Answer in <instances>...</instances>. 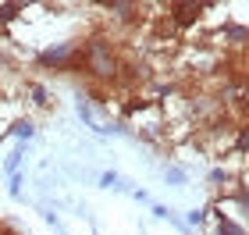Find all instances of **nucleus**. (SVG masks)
I'll use <instances>...</instances> for the list:
<instances>
[{
    "label": "nucleus",
    "instance_id": "nucleus-1",
    "mask_svg": "<svg viewBox=\"0 0 249 235\" xmlns=\"http://www.w3.org/2000/svg\"><path fill=\"white\" fill-rule=\"evenodd\" d=\"M118 68H121V54L110 43V36L96 32L82 43V72L100 86H114L118 82Z\"/></svg>",
    "mask_w": 249,
    "mask_h": 235
},
{
    "label": "nucleus",
    "instance_id": "nucleus-2",
    "mask_svg": "<svg viewBox=\"0 0 249 235\" xmlns=\"http://www.w3.org/2000/svg\"><path fill=\"white\" fill-rule=\"evenodd\" d=\"M36 64L43 72L75 75V72H82V43H78V39H61V43H53V47L39 50L36 54Z\"/></svg>",
    "mask_w": 249,
    "mask_h": 235
},
{
    "label": "nucleus",
    "instance_id": "nucleus-3",
    "mask_svg": "<svg viewBox=\"0 0 249 235\" xmlns=\"http://www.w3.org/2000/svg\"><path fill=\"white\" fill-rule=\"evenodd\" d=\"M185 114L207 128V125H213V121L228 118V110L221 107V100L213 93H192V96H185Z\"/></svg>",
    "mask_w": 249,
    "mask_h": 235
},
{
    "label": "nucleus",
    "instance_id": "nucleus-4",
    "mask_svg": "<svg viewBox=\"0 0 249 235\" xmlns=\"http://www.w3.org/2000/svg\"><path fill=\"white\" fill-rule=\"evenodd\" d=\"M203 21V4H192V0H175L167 4V25L175 32H189Z\"/></svg>",
    "mask_w": 249,
    "mask_h": 235
},
{
    "label": "nucleus",
    "instance_id": "nucleus-5",
    "mask_svg": "<svg viewBox=\"0 0 249 235\" xmlns=\"http://www.w3.org/2000/svg\"><path fill=\"white\" fill-rule=\"evenodd\" d=\"M210 43H224V47L246 50V43H249V32H246V25H224V29H217V32L210 36Z\"/></svg>",
    "mask_w": 249,
    "mask_h": 235
},
{
    "label": "nucleus",
    "instance_id": "nucleus-6",
    "mask_svg": "<svg viewBox=\"0 0 249 235\" xmlns=\"http://www.w3.org/2000/svg\"><path fill=\"white\" fill-rule=\"evenodd\" d=\"M104 11L110 18H118V21H135L139 18V4H132V0H110V4H104Z\"/></svg>",
    "mask_w": 249,
    "mask_h": 235
},
{
    "label": "nucleus",
    "instance_id": "nucleus-7",
    "mask_svg": "<svg viewBox=\"0 0 249 235\" xmlns=\"http://www.w3.org/2000/svg\"><path fill=\"white\" fill-rule=\"evenodd\" d=\"M207 182H210V189H217V193L224 196V193L231 189V182H235V178H231V171H228V167H213V171L207 175Z\"/></svg>",
    "mask_w": 249,
    "mask_h": 235
},
{
    "label": "nucleus",
    "instance_id": "nucleus-8",
    "mask_svg": "<svg viewBox=\"0 0 249 235\" xmlns=\"http://www.w3.org/2000/svg\"><path fill=\"white\" fill-rule=\"evenodd\" d=\"M7 132H11V136H15L18 143H29V139H36V125H32L29 118H18V121H15V125H11Z\"/></svg>",
    "mask_w": 249,
    "mask_h": 235
},
{
    "label": "nucleus",
    "instance_id": "nucleus-9",
    "mask_svg": "<svg viewBox=\"0 0 249 235\" xmlns=\"http://www.w3.org/2000/svg\"><path fill=\"white\" fill-rule=\"evenodd\" d=\"M213 235H246V228H242V221H235V217H217V225H213Z\"/></svg>",
    "mask_w": 249,
    "mask_h": 235
},
{
    "label": "nucleus",
    "instance_id": "nucleus-10",
    "mask_svg": "<svg viewBox=\"0 0 249 235\" xmlns=\"http://www.w3.org/2000/svg\"><path fill=\"white\" fill-rule=\"evenodd\" d=\"M18 15H25V4L21 0H11V4H0V29L4 25H11Z\"/></svg>",
    "mask_w": 249,
    "mask_h": 235
},
{
    "label": "nucleus",
    "instance_id": "nucleus-11",
    "mask_svg": "<svg viewBox=\"0 0 249 235\" xmlns=\"http://www.w3.org/2000/svg\"><path fill=\"white\" fill-rule=\"evenodd\" d=\"M21 161H25V143H18V146H15V150H11V153L4 157V171H7V175L21 171Z\"/></svg>",
    "mask_w": 249,
    "mask_h": 235
},
{
    "label": "nucleus",
    "instance_id": "nucleus-12",
    "mask_svg": "<svg viewBox=\"0 0 249 235\" xmlns=\"http://www.w3.org/2000/svg\"><path fill=\"white\" fill-rule=\"evenodd\" d=\"M164 182H167V185H175V189H182V185L189 182V171H185V167L167 164V167H164Z\"/></svg>",
    "mask_w": 249,
    "mask_h": 235
},
{
    "label": "nucleus",
    "instance_id": "nucleus-13",
    "mask_svg": "<svg viewBox=\"0 0 249 235\" xmlns=\"http://www.w3.org/2000/svg\"><path fill=\"white\" fill-rule=\"evenodd\" d=\"M29 93H32V104L36 107H50V89L43 82H29Z\"/></svg>",
    "mask_w": 249,
    "mask_h": 235
},
{
    "label": "nucleus",
    "instance_id": "nucleus-14",
    "mask_svg": "<svg viewBox=\"0 0 249 235\" xmlns=\"http://www.w3.org/2000/svg\"><path fill=\"white\" fill-rule=\"evenodd\" d=\"M75 110H78V118H82L89 128H96V132H100L96 118H93V107H89V100H86V96H78V100H75Z\"/></svg>",
    "mask_w": 249,
    "mask_h": 235
},
{
    "label": "nucleus",
    "instance_id": "nucleus-15",
    "mask_svg": "<svg viewBox=\"0 0 249 235\" xmlns=\"http://www.w3.org/2000/svg\"><path fill=\"white\" fill-rule=\"evenodd\" d=\"M100 185H104V189H121V175L118 171H104V175H100Z\"/></svg>",
    "mask_w": 249,
    "mask_h": 235
},
{
    "label": "nucleus",
    "instance_id": "nucleus-16",
    "mask_svg": "<svg viewBox=\"0 0 249 235\" xmlns=\"http://www.w3.org/2000/svg\"><path fill=\"white\" fill-rule=\"evenodd\" d=\"M203 221H207V210H189V214H185V225L189 228H199Z\"/></svg>",
    "mask_w": 249,
    "mask_h": 235
},
{
    "label": "nucleus",
    "instance_id": "nucleus-17",
    "mask_svg": "<svg viewBox=\"0 0 249 235\" xmlns=\"http://www.w3.org/2000/svg\"><path fill=\"white\" fill-rule=\"evenodd\" d=\"M7 193L15 196V199L21 196V171H15V175H11V185H7Z\"/></svg>",
    "mask_w": 249,
    "mask_h": 235
},
{
    "label": "nucleus",
    "instance_id": "nucleus-18",
    "mask_svg": "<svg viewBox=\"0 0 249 235\" xmlns=\"http://www.w3.org/2000/svg\"><path fill=\"white\" fill-rule=\"evenodd\" d=\"M4 235H25V232H4Z\"/></svg>",
    "mask_w": 249,
    "mask_h": 235
}]
</instances>
